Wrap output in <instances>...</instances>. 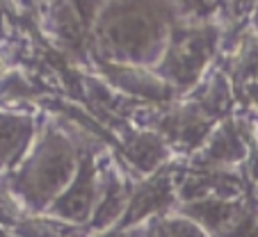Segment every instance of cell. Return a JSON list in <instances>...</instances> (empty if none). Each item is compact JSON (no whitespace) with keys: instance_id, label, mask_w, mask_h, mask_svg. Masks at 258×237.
Masks as SVG:
<instances>
[{"instance_id":"6da1fadb","label":"cell","mask_w":258,"mask_h":237,"mask_svg":"<svg viewBox=\"0 0 258 237\" xmlns=\"http://www.w3.org/2000/svg\"><path fill=\"white\" fill-rule=\"evenodd\" d=\"M71 174V157L59 144H46L44 153L25 174V187L32 199H46L67 183Z\"/></svg>"},{"instance_id":"7a4b0ae2","label":"cell","mask_w":258,"mask_h":237,"mask_svg":"<svg viewBox=\"0 0 258 237\" xmlns=\"http://www.w3.org/2000/svg\"><path fill=\"white\" fill-rule=\"evenodd\" d=\"M105 37L112 44V48L126 55H140L151 46L156 37V23L140 12H131V14L117 16L105 30Z\"/></svg>"},{"instance_id":"3957f363","label":"cell","mask_w":258,"mask_h":237,"mask_svg":"<svg viewBox=\"0 0 258 237\" xmlns=\"http://www.w3.org/2000/svg\"><path fill=\"white\" fill-rule=\"evenodd\" d=\"M92 201H94V171L89 165H85L80 169L76 183L71 185V189L64 192L62 199L55 203L53 212L62 214L67 219H73V221H83V219H87L89 210H92Z\"/></svg>"},{"instance_id":"277c9868","label":"cell","mask_w":258,"mask_h":237,"mask_svg":"<svg viewBox=\"0 0 258 237\" xmlns=\"http://www.w3.org/2000/svg\"><path fill=\"white\" fill-rule=\"evenodd\" d=\"M167 196H169V187L165 180H153L149 187L137 194L135 203L131 208V219H140L146 212H153L158 205H162V201H167Z\"/></svg>"},{"instance_id":"5b68a950","label":"cell","mask_w":258,"mask_h":237,"mask_svg":"<svg viewBox=\"0 0 258 237\" xmlns=\"http://www.w3.org/2000/svg\"><path fill=\"white\" fill-rule=\"evenodd\" d=\"M156 237H204V232L187 221L171 219V221H162L156 228Z\"/></svg>"}]
</instances>
